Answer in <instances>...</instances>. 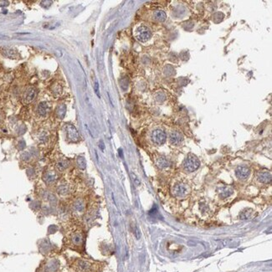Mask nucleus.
<instances>
[{"mask_svg":"<svg viewBox=\"0 0 272 272\" xmlns=\"http://www.w3.org/2000/svg\"><path fill=\"white\" fill-rule=\"evenodd\" d=\"M200 166V162L196 156L193 155V154H189L188 156L185 160H184V163H183V167H184V170L192 173L194 172L199 168Z\"/></svg>","mask_w":272,"mask_h":272,"instance_id":"obj_1","label":"nucleus"},{"mask_svg":"<svg viewBox=\"0 0 272 272\" xmlns=\"http://www.w3.org/2000/svg\"><path fill=\"white\" fill-rule=\"evenodd\" d=\"M152 37V32L148 28L144 25H141L136 30V38L138 41L140 42H147Z\"/></svg>","mask_w":272,"mask_h":272,"instance_id":"obj_2","label":"nucleus"},{"mask_svg":"<svg viewBox=\"0 0 272 272\" xmlns=\"http://www.w3.org/2000/svg\"><path fill=\"white\" fill-rule=\"evenodd\" d=\"M172 193L175 197L184 198L188 194V188L184 183H178L172 188Z\"/></svg>","mask_w":272,"mask_h":272,"instance_id":"obj_3","label":"nucleus"},{"mask_svg":"<svg viewBox=\"0 0 272 272\" xmlns=\"http://www.w3.org/2000/svg\"><path fill=\"white\" fill-rule=\"evenodd\" d=\"M152 141L157 145H162L167 140V135L162 129H155L152 132Z\"/></svg>","mask_w":272,"mask_h":272,"instance_id":"obj_4","label":"nucleus"},{"mask_svg":"<svg viewBox=\"0 0 272 272\" xmlns=\"http://www.w3.org/2000/svg\"><path fill=\"white\" fill-rule=\"evenodd\" d=\"M250 174V169L245 166H239L235 169V175L240 180H245L249 178Z\"/></svg>","mask_w":272,"mask_h":272,"instance_id":"obj_5","label":"nucleus"},{"mask_svg":"<svg viewBox=\"0 0 272 272\" xmlns=\"http://www.w3.org/2000/svg\"><path fill=\"white\" fill-rule=\"evenodd\" d=\"M183 140H184V136L179 132L174 131L171 132L169 135V142L173 145H179L183 142Z\"/></svg>","mask_w":272,"mask_h":272,"instance_id":"obj_6","label":"nucleus"},{"mask_svg":"<svg viewBox=\"0 0 272 272\" xmlns=\"http://www.w3.org/2000/svg\"><path fill=\"white\" fill-rule=\"evenodd\" d=\"M257 179L262 184H270L271 183V173L268 171H261L257 175Z\"/></svg>","mask_w":272,"mask_h":272,"instance_id":"obj_7","label":"nucleus"},{"mask_svg":"<svg viewBox=\"0 0 272 272\" xmlns=\"http://www.w3.org/2000/svg\"><path fill=\"white\" fill-rule=\"evenodd\" d=\"M218 192H219V195H220V198L225 199L227 198H229L234 193V189L231 187L225 186V187H220L218 189Z\"/></svg>","mask_w":272,"mask_h":272,"instance_id":"obj_8","label":"nucleus"},{"mask_svg":"<svg viewBox=\"0 0 272 272\" xmlns=\"http://www.w3.org/2000/svg\"><path fill=\"white\" fill-rule=\"evenodd\" d=\"M67 136L68 138H70L72 142H76L79 140V132H77V130L75 129V127L72 125H69L67 127Z\"/></svg>","mask_w":272,"mask_h":272,"instance_id":"obj_9","label":"nucleus"},{"mask_svg":"<svg viewBox=\"0 0 272 272\" xmlns=\"http://www.w3.org/2000/svg\"><path fill=\"white\" fill-rule=\"evenodd\" d=\"M37 111H38L39 115L41 116H46V114L49 111V105H48V103L45 102H40L39 105L38 106Z\"/></svg>","mask_w":272,"mask_h":272,"instance_id":"obj_10","label":"nucleus"},{"mask_svg":"<svg viewBox=\"0 0 272 272\" xmlns=\"http://www.w3.org/2000/svg\"><path fill=\"white\" fill-rule=\"evenodd\" d=\"M36 95H37V90H36V89L34 88L29 89L27 91V92H26V94H25V102H27V103L33 102L34 100V98L36 97Z\"/></svg>","mask_w":272,"mask_h":272,"instance_id":"obj_11","label":"nucleus"},{"mask_svg":"<svg viewBox=\"0 0 272 272\" xmlns=\"http://www.w3.org/2000/svg\"><path fill=\"white\" fill-rule=\"evenodd\" d=\"M254 215V210L250 208H247L245 209L241 213L239 214V219L242 220H250V218L252 217V215Z\"/></svg>","mask_w":272,"mask_h":272,"instance_id":"obj_12","label":"nucleus"},{"mask_svg":"<svg viewBox=\"0 0 272 272\" xmlns=\"http://www.w3.org/2000/svg\"><path fill=\"white\" fill-rule=\"evenodd\" d=\"M157 166L159 168H167L170 166V162L166 157H160L157 160Z\"/></svg>","mask_w":272,"mask_h":272,"instance_id":"obj_13","label":"nucleus"},{"mask_svg":"<svg viewBox=\"0 0 272 272\" xmlns=\"http://www.w3.org/2000/svg\"><path fill=\"white\" fill-rule=\"evenodd\" d=\"M153 15L154 19L157 20V21H159V22H164L166 19H167V15L165 14V12L162 11V10H160V9L154 12Z\"/></svg>","mask_w":272,"mask_h":272,"instance_id":"obj_14","label":"nucleus"},{"mask_svg":"<svg viewBox=\"0 0 272 272\" xmlns=\"http://www.w3.org/2000/svg\"><path fill=\"white\" fill-rule=\"evenodd\" d=\"M66 106L64 104H61L56 109V113H57V116L60 117V119H63L65 115H66Z\"/></svg>","mask_w":272,"mask_h":272,"instance_id":"obj_15","label":"nucleus"},{"mask_svg":"<svg viewBox=\"0 0 272 272\" xmlns=\"http://www.w3.org/2000/svg\"><path fill=\"white\" fill-rule=\"evenodd\" d=\"M67 166H68V163H67V162L66 161H60V162L57 163V168L59 169V170H64V169H66V168H67Z\"/></svg>","mask_w":272,"mask_h":272,"instance_id":"obj_16","label":"nucleus"},{"mask_svg":"<svg viewBox=\"0 0 272 272\" xmlns=\"http://www.w3.org/2000/svg\"><path fill=\"white\" fill-rule=\"evenodd\" d=\"M77 164H78V166L80 167V168H82V169H84V168H85V158L83 157H79L78 158H77Z\"/></svg>","mask_w":272,"mask_h":272,"instance_id":"obj_17","label":"nucleus"},{"mask_svg":"<svg viewBox=\"0 0 272 272\" xmlns=\"http://www.w3.org/2000/svg\"><path fill=\"white\" fill-rule=\"evenodd\" d=\"M52 91L53 93H56L59 95V94H61V91H62V87H61L60 84H55V85L52 87Z\"/></svg>","mask_w":272,"mask_h":272,"instance_id":"obj_18","label":"nucleus"},{"mask_svg":"<svg viewBox=\"0 0 272 272\" xmlns=\"http://www.w3.org/2000/svg\"><path fill=\"white\" fill-rule=\"evenodd\" d=\"M135 235H136V238L138 239H140L141 237V233H140V230H139V229L138 228V227H136L135 228V232H134Z\"/></svg>","mask_w":272,"mask_h":272,"instance_id":"obj_19","label":"nucleus"},{"mask_svg":"<svg viewBox=\"0 0 272 272\" xmlns=\"http://www.w3.org/2000/svg\"><path fill=\"white\" fill-rule=\"evenodd\" d=\"M95 91H96V93L97 94V96L100 97L99 95V84L98 82H96V85H95Z\"/></svg>","mask_w":272,"mask_h":272,"instance_id":"obj_20","label":"nucleus"},{"mask_svg":"<svg viewBox=\"0 0 272 272\" xmlns=\"http://www.w3.org/2000/svg\"><path fill=\"white\" fill-rule=\"evenodd\" d=\"M132 177H133V178H134V179H134V181L136 182V184H140V182L138 181V178H137V177L135 176L134 174H132Z\"/></svg>","mask_w":272,"mask_h":272,"instance_id":"obj_21","label":"nucleus"}]
</instances>
